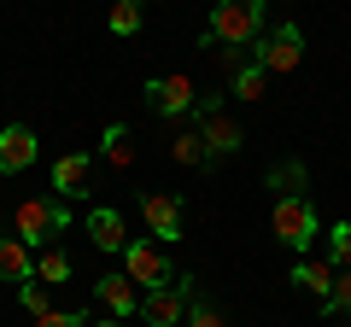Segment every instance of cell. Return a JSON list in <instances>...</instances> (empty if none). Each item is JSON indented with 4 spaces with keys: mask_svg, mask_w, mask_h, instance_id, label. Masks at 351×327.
Wrapping results in <instances>:
<instances>
[{
    "mask_svg": "<svg viewBox=\"0 0 351 327\" xmlns=\"http://www.w3.org/2000/svg\"><path fill=\"white\" fill-rule=\"evenodd\" d=\"M252 41H263V0H217L199 47L217 53V47H252Z\"/></svg>",
    "mask_w": 351,
    "mask_h": 327,
    "instance_id": "cell-1",
    "label": "cell"
},
{
    "mask_svg": "<svg viewBox=\"0 0 351 327\" xmlns=\"http://www.w3.org/2000/svg\"><path fill=\"white\" fill-rule=\"evenodd\" d=\"M269 234L287 246V252H316V234H328L322 222H316V205L304 199V193H281L276 205H269Z\"/></svg>",
    "mask_w": 351,
    "mask_h": 327,
    "instance_id": "cell-2",
    "label": "cell"
},
{
    "mask_svg": "<svg viewBox=\"0 0 351 327\" xmlns=\"http://www.w3.org/2000/svg\"><path fill=\"white\" fill-rule=\"evenodd\" d=\"M64 228H71V199H24L12 211V234L24 239L29 252L36 246H53Z\"/></svg>",
    "mask_w": 351,
    "mask_h": 327,
    "instance_id": "cell-3",
    "label": "cell"
},
{
    "mask_svg": "<svg viewBox=\"0 0 351 327\" xmlns=\"http://www.w3.org/2000/svg\"><path fill=\"white\" fill-rule=\"evenodd\" d=\"M123 275L129 280H135V287L141 292H158V287H170V280H176V269H170V257H164V246H158V239H129V246H123Z\"/></svg>",
    "mask_w": 351,
    "mask_h": 327,
    "instance_id": "cell-4",
    "label": "cell"
},
{
    "mask_svg": "<svg viewBox=\"0 0 351 327\" xmlns=\"http://www.w3.org/2000/svg\"><path fill=\"white\" fill-rule=\"evenodd\" d=\"M193 112H199V135H205V152H211V158H234L240 146H246V129L234 123V117H223V100H199L193 105Z\"/></svg>",
    "mask_w": 351,
    "mask_h": 327,
    "instance_id": "cell-5",
    "label": "cell"
},
{
    "mask_svg": "<svg viewBox=\"0 0 351 327\" xmlns=\"http://www.w3.org/2000/svg\"><path fill=\"white\" fill-rule=\"evenodd\" d=\"M188 298H193V280L188 275H176L170 287H158V292H141V322H147V327H182Z\"/></svg>",
    "mask_w": 351,
    "mask_h": 327,
    "instance_id": "cell-6",
    "label": "cell"
},
{
    "mask_svg": "<svg viewBox=\"0 0 351 327\" xmlns=\"http://www.w3.org/2000/svg\"><path fill=\"white\" fill-rule=\"evenodd\" d=\"M252 59H258L269 76H293V70H299V59H304L299 24H276V36H263L258 47H252Z\"/></svg>",
    "mask_w": 351,
    "mask_h": 327,
    "instance_id": "cell-7",
    "label": "cell"
},
{
    "mask_svg": "<svg viewBox=\"0 0 351 327\" xmlns=\"http://www.w3.org/2000/svg\"><path fill=\"white\" fill-rule=\"evenodd\" d=\"M147 105H152L158 117H170V123H182V117L199 105L193 76H182V70H176V76H152V82H147Z\"/></svg>",
    "mask_w": 351,
    "mask_h": 327,
    "instance_id": "cell-8",
    "label": "cell"
},
{
    "mask_svg": "<svg viewBox=\"0 0 351 327\" xmlns=\"http://www.w3.org/2000/svg\"><path fill=\"white\" fill-rule=\"evenodd\" d=\"M36 152H41L36 129L29 123H6L0 129V176H24L29 164H36Z\"/></svg>",
    "mask_w": 351,
    "mask_h": 327,
    "instance_id": "cell-9",
    "label": "cell"
},
{
    "mask_svg": "<svg viewBox=\"0 0 351 327\" xmlns=\"http://www.w3.org/2000/svg\"><path fill=\"white\" fill-rule=\"evenodd\" d=\"M141 216H147V234L158 239V246H176V239H182V199L147 193V199H141Z\"/></svg>",
    "mask_w": 351,
    "mask_h": 327,
    "instance_id": "cell-10",
    "label": "cell"
},
{
    "mask_svg": "<svg viewBox=\"0 0 351 327\" xmlns=\"http://www.w3.org/2000/svg\"><path fill=\"white\" fill-rule=\"evenodd\" d=\"M94 298H100V310L117 315V322L141 315V287H135L129 275H100V280H94Z\"/></svg>",
    "mask_w": 351,
    "mask_h": 327,
    "instance_id": "cell-11",
    "label": "cell"
},
{
    "mask_svg": "<svg viewBox=\"0 0 351 327\" xmlns=\"http://www.w3.org/2000/svg\"><path fill=\"white\" fill-rule=\"evenodd\" d=\"M334 275H339V269L328 263V257H299V263H293V287L311 292L316 304H328V292H334Z\"/></svg>",
    "mask_w": 351,
    "mask_h": 327,
    "instance_id": "cell-12",
    "label": "cell"
},
{
    "mask_svg": "<svg viewBox=\"0 0 351 327\" xmlns=\"http://www.w3.org/2000/svg\"><path fill=\"white\" fill-rule=\"evenodd\" d=\"M88 193V152H64L53 164V199H82Z\"/></svg>",
    "mask_w": 351,
    "mask_h": 327,
    "instance_id": "cell-13",
    "label": "cell"
},
{
    "mask_svg": "<svg viewBox=\"0 0 351 327\" xmlns=\"http://www.w3.org/2000/svg\"><path fill=\"white\" fill-rule=\"evenodd\" d=\"M0 280H36V252H29L18 234H0Z\"/></svg>",
    "mask_w": 351,
    "mask_h": 327,
    "instance_id": "cell-14",
    "label": "cell"
},
{
    "mask_svg": "<svg viewBox=\"0 0 351 327\" xmlns=\"http://www.w3.org/2000/svg\"><path fill=\"white\" fill-rule=\"evenodd\" d=\"M88 239H94L100 252H123V246H129V228H123V216H117L112 205H100V211H88Z\"/></svg>",
    "mask_w": 351,
    "mask_h": 327,
    "instance_id": "cell-15",
    "label": "cell"
},
{
    "mask_svg": "<svg viewBox=\"0 0 351 327\" xmlns=\"http://www.w3.org/2000/svg\"><path fill=\"white\" fill-rule=\"evenodd\" d=\"M170 158H176V164H188V170H199V164L211 158V152H205V135H199V129H176Z\"/></svg>",
    "mask_w": 351,
    "mask_h": 327,
    "instance_id": "cell-16",
    "label": "cell"
},
{
    "mask_svg": "<svg viewBox=\"0 0 351 327\" xmlns=\"http://www.w3.org/2000/svg\"><path fill=\"white\" fill-rule=\"evenodd\" d=\"M36 280H41V287H59V280H71V257H64L59 246H41V252H36Z\"/></svg>",
    "mask_w": 351,
    "mask_h": 327,
    "instance_id": "cell-17",
    "label": "cell"
},
{
    "mask_svg": "<svg viewBox=\"0 0 351 327\" xmlns=\"http://www.w3.org/2000/svg\"><path fill=\"white\" fill-rule=\"evenodd\" d=\"M100 152H106L112 170H129V164H135V140H129V129L112 123V129H106V140H100Z\"/></svg>",
    "mask_w": 351,
    "mask_h": 327,
    "instance_id": "cell-18",
    "label": "cell"
},
{
    "mask_svg": "<svg viewBox=\"0 0 351 327\" xmlns=\"http://www.w3.org/2000/svg\"><path fill=\"white\" fill-rule=\"evenodd\" d=\"M112 36H141V24H147V6L141 0H112Z\"/></svg>",
    "mask_w": 351,
    "mask_h": 327,
    "instance_id": "cell-19",
    "label": "cell"
},
{
    "mask_svg": "<svg viewBox=\"0 0 351 327\" xmlns=\"http://www.w3.org/2000/svg\"><path fill=\"white\" fill-rule=\"evenodd\" d=\"M182 327H228V322H223V310H217V304L205 298L199 287H193V298H188V315H182Z\"/></svg>",
    "mask_w": 351,
    "mask_h": 327,
    "instance_id": "cell-20",
    "label": "cell"
},
{
    "mask_svg": "<svg viewBox=\"0 0 351 327\" xmlns=\"http://www.w3.org/2000/svg\"><path fill=\"white\" fill-rule=\"evenodd\" d=\"M263 187H276V199H281V193H299V187H304V164H299V158L276 164V170L263 176Z\"/></svg>",
    "mask_w": 351,
    "mask_h": 327,
    "instance_id": "cell-21",
    "label": "cell"
},
{
    "mask_svg": "<svg viewBox=\"0 0 351 327\" xmlns=\"http://www.w3.org/2000/svg\"><path fill=\"white\" fill-rule=\"evenodd\" d=\"M328 263H334V269H351V222H334V228H328Z\"/></svg>",
    "mask_w": 351,
    "mask_h": 327,
    "instance_id": "cell-22",
    "label": "cell"
},
{
    "mask_svg": "<svg viewBox=\"0 0 351 327\" xmlns=\"http://www.w3.org/2000/svg\"><path fill=\"white\" fill-rule=\"evenodd\" d=\"M322 310L328 315H351V269H339V275H334V292H328Z\"/></svg>",
    "mask_w": 351,
    "mask_h": 327,
    "instance_id": "cell-23",
    "label": "cell"
},
{
    "mask_svg": "<svg viewBox=\"0 0 351 327\" xmlns=\"http://www.w3.org/2000/svg\"><path fill=\"white\" fill-rule=\"evenodd\" d=\"M18 304H24L29 315H47L53 304H47V287H41V280H24V287H18Z\"/></svg>",
    "mask_w": 351,
    "mask_h": 327,
    "instance_id": "cell-24",
    "label": "cell"
},
{
    "mask_svg": "<svg viewBox=\"0 0 351 327\" xmlns=\"http://www.w3.org/2000/svg\"><path fill=\"white\" fill-rule=\"evenodd\" d=\"M94 315H82V310H47V315H36V327H88Z\"/></svg>",
    "mask_w": 351,
    "mask_h": 327,
    "instance_id": "cell-25",
    "label": "cell"
},
{
    "mask_svg": "<svg viewBox=\"0 0 351 327\" xmlns=\"http://www.w3.org/2000/svg\"><path fill=\"white\" fill-rule=\"evenodd\" d=\"M88 327H129V322H117V315H106V322H88Z\"/></svg>",
    "mask_w": 351,
    "mask_h": 327,
    "instance_id": "cell-26",
    "label": "cell"
},
{
    "mask_svg": "<svg viewBox=\"0 0 351 327\" xmlns=\"http://www.w3.org/2000/svg\"><path fill=\"white\" fill-rule=\"evenodd\" d=\"M346 327H351V322H346Z\"/></svg>",
    "mask_w": 351,
    "mask_h": 327,
    "instance_id": "cell-27",
    "label": "cell"
}]
</instances>
